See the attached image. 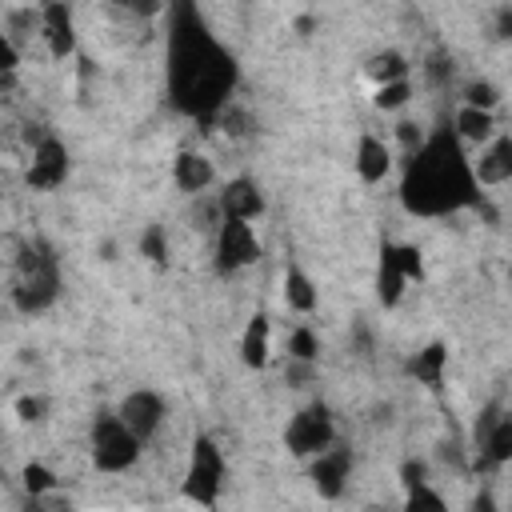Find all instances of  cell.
<instances>
[{
	"mask_svg": "<svg viewBox=\"0 0 512 512\" xmlns=\"http://www.w3.org/2000/svg\"><path fill=\"white\" fill-rule=\"evenodd\" d=\"M240 84L236 56L212 36L196 4L168 8V96L176 112L212 124Z\"/></svg>",
	"mask_w": 512,
	"mask_h": 512,
	"instance_id": "cell-1",
	"label": "cell"
},
{
	"mask_svg": "<svg viewBox=\"0 0 512 512\" xmlns=\"http://www.w3.org/2000/svg\"><path fill=\"white\" fill-rule=\"evenodd\" d=\"M400 204L412 216H448L484 204L472 160L464 156V140L452 128H436L424 148L404 160Z\"/></svg>",
	"mask_w": 512,
	"mask_h": 512,
	"instance_id": "cell-2",
	"label": "cell"
},
{
	"mask_svg": "<svg viewBox=\"0 0 512 512\" xmlns=\"http://www.w3.org/2000/svg\"><path fill=\"white\" fill-rule=\"evenodd\" d=\"M60 300V260L48 248V240H24L16 252V272H12V304L24 316L48 312Z\"/></svg>",
	"mask_w": 512,
	"mask_h": 512,
	"instance_id": "cell-3",
	"label": "cell"
},
{
	"mask_svg": "<svg viewBox=\"0 0 512 512\" xmlns=\"http://www.w3.org/2000/svg\"><path fill=\"white\" fill-rule=\"evenodd\" d=\"M224 480H228V464H224V452L220 444L200 432L192 440V456H188V472H184V484H180V496L200 504V508H216L220 492H224Z\"/></svg>",
	"mask_w": 512,
	"mask_h": 512,
	"instance_id": "cell-4",
	"label": "cell"
},
{
	"mask_svg": "<svg viewBox=\"0 0 512 512\" xmlns=\"http://www.w3.org/2000/svg\"><path fill=\"white\" fill-rule=\"evenodd\" d=\"M140 436L116 416V412H100L92 420V464L96 472H128L140 460Z\"/></svg>",
	"mask_w": 512,
	"mask_h": 512,
	"instance_id": "cell-5",
	"label": "cell"
},
{
	"mask_svg": "<svg viewBox=\"0 0 512 512\" xmlns=\"http://www.w3.org/2000/svg\"><path fill=\"white\" fill-rule=\"evenodd\" d=\"M336 444V420H332V408L324 400H312L304 404L288 428H284V448L296 456V460H316L320 452H328Z\"/></svg>",
	"mask_w": 512,
	"mask_h": 512,
	"instance_id": "cell-6",
	"label": "cell"
},
{
	"mask_svg": "<svg viewBox=\"0 0 512 512\" xmlns=\"http://www.w3.org/2000/svg\"><path fill=\"white\" fill-rule=\"evenodd\" d=\"M256 260H260V240H256L252 224H244V220H220L212 268L220 276H232V272H240V268H248Z\"/></svg>",
	"mask_w": 512,
	"mask_h": 512,
	"instance_id": "cell-7",
	"label": "cell"
},
{
	"mask_svg": "<svg viewBox=\"0 0 512 512\" xmlns=\"http://www.w3.org/2000/svg\"><path fill=\"white\" fill-rule=\"evenodd\" d=\"M348 476H352V448H344L340 440L308 464V480L320 500H340L348 488Z\"/></svg>",
	"mask_w": 512,
	"mask_h": 512,
	"instance_id": "cell-8",
	"label": "cell"
},
{
	"mask_svg": "<svg viewBox=\"0 0 512 512\" xmlns=\"http://www.w3.org/2000/svg\"><path fill=\"white\" fill-rule=\"evenodd\" d=\"M68 168H72V156H68L64 140L48 136L44 144L32 148V164H28L24 180H28V188H36V192H52V188H60V184L68 180Z\"/></svg>",
	"mask_w": 512,
	"mask_h": 512,
	"instance_id": "cell-9",
	"label": "cell"
},
{
	"mask_svg": "<svg viewBox=\"0 0 512 512\" xmlns=\"http://www.w3.org/2000/svg\"><path fill=\"white\" fill-rule=\"evenodd\" d=\"M264 208H268V200H264V192H260V184L252 176H232L216 192L220 220H244V224H252L256 216H264Z\"/></svg>",
	"mask_w": 512,
	"mask_h": 512,
	"instance_id": "cell-10",
	"label": "cell"
},
{
	"mask_svg": "<svg viewBox=\"0 0 512 512\" xmlns=\"http://www.w3.org/2000/svg\"><path fill=\"white\" fill-rule=\"evenodd\" d=\"M164 412H168V404H164V396L152 392V388H136V392H128V396L120 400V408H116V416H120L140 440H148V436L160 432Z\"/></svg>",
	"mask_w": 512,
	"mask_h": 512,
	"instance_id": "cell-11",
	"label": "cell"
},
{
	"mask_svg": "<svg viewBox=\"0 0 512 512\" xmlns=\"http://www.w3.org/2000/svg\"><path fill=\"white\" fill-rule=\"evenodd\" d=\"M40 20H44L40 36L48 44V56L52 60L76 56V20H72V8L60 4V0H48V4H40Z\"/></svg>",
	"mask_w": 512,
	"mask_h": 512,
	"instance_id": "cell-12",
	"label": "cell"
},
{
	"mask_svg": "<svg viewBox=\"0 0 512 512\" xmlns=\"http://www.w3.org/2000/svg\"><path fill=\"white\" fill-rule=\"evenodd\" d=\"M408 376H416V384L440 392L444 388V376H448V344L444 340H428L416 356H408Z\"/></svg>",
	"mask_w": 512,
	"mask_h": 512,
	"instance_id": "cell-13",
	"label": "cell"
},
{
	"mask_svg": "<svg viewBox=\"0 0 512 512\" xmlns=\"http://www.w3.org/2000/svg\"><path fill=\"white\" fill-rule=\"evenodd\" d=\"M404 288H408V276L396 260V244H380V260H376V300L384 308H396L404 300Z\"/></svg>",
	"mask_w": 512,
	"mask_h": 512,
	"instance_id": "cell-14",
	"label": "cell"
},
{
	"mask_svg": "<svg viewBox=\"0 0 512 512\" xmlns=\"http://www.w3.org/2000/svg\"><path fill=\"white\" fill-rule=\"evenodd\" d=\"M472 172H476L480 188H492V184L512 180V136H496L480 152V160H472Z\"/></svg>",
	"mask_w": 512,
	"mask_h": 512,
	"instance_id": "cell-15",
	"label": "cell"
},
{
	"mask_svg": "<svg viewBox=\"0 0 512 512\" xmlns=\"http://www.w3.org/2000/svg\"><path fill=\"white\" fill-rule=\"evenodd\" d=\"M388 172H392V152H388V144H384L380 136L364 132V136L356 140V176H360L364 184H380Z\"/></svg>",
	"mask_w": 512,
	"mask_h": 512,
	"instance_id": "cell-16",
	"label": "cell"
},
{
	"mask_svg": "<svg viewBox=\"0 0 512 512\" xmlns=\"http://www.w3.org/2000/svg\"><path fill=\"white\" fill-rule=\"evenodd\" d=\"M212 180H216V168H212L208 156H200V152H180V156L172 160V184H176L180 192L196 196V192L212 188Z\"/></svg>",
	"mask_w": 512,
	"mask_h": 512,
	"instance_id": "cell-17",
	"label": "cell"
},
{
	"mask_svg": "<svg viewBox=\"0 0 512 512\" xmlns=\"http://www.w3.org/2000/svg\"><path fill=\"white\" fill-rule=\"evenodd\" d=\"M268 332H272L268 316L256 312V316L248 320L244 336H240V364H244V368H252V372L268 368Z\"/></svg>",
	"mask_w": 512,
	"mask_h": 512,
	"instance_id": "cell-18",
	"label": "cell"
},
{
	"mask_svg": "<svg viewBox=\"0 0 512 512\" xmlns=\"http://www.w3.org/2000/svg\"><path fill=\"white\" fill-rule=\"evenodd\" d=\"M284 304L292 308V312H316V304H320V296H316V284H312V276L300 268V264H288L284 268Z\"/></svg>",
	"mask_w": 512,
	"mask_h": 512,
	"instance_id": "cell-19",
	"label": "cell"
},
{
	"mask_svg": "<svg viewBox=\"0 0 512 512\" xmlns=\"http://www.w3.org/2000/svg\"><path fill=\"white\" fill-rule=\"evenodd\" d=\"M364 76H368L376 88L396 84V80H408V56H404V52H396V48L372 52V56L364 60Z\"/></svg>",
	"mask_w": 512,
	"mask_h": 512,
	"instance_id": "cell-20",
	"label": "cell"
},
{
	"mask_svg": "<svg viewBox=\"0 0 512 512\" xmlns=\"http://www.w3.org/2000/svg\"><path fill=\"white\" fill-rule=\"evenodd\" d=\"M452 132H456L460 140H472V144H492V140H496V116L460 104V112H456V120H452Z\"/></svg>",
	"mask_w": 512,
	"mask_h": 512,
	"instance_id": "cell-21",
	"label": "cell"
},
{
	"mask_svg": "<svg viewBox=\"0 0 512 512\" xmlns=\"http://www.w3.org/2000/svg\"><path fill=\"white\" fill-rule=\"evenodd\" d=\"M500 464H512V416H504L492 428V436L484 440L480 460H476V468H500Z\"/></svg>",
	"mask_w": 512,
	"mask_h": 512,
	"instance_id": "cell-22",
	"label": "cell"
},
{
	"mask_svg": "<svg viewBox=\"0 0 512 512\" xmlns=\"http://www.w3.org/2000/svg\"><path fill=\"white\" fill-rule=\"evenodd\" d=\"M452 76H456V56L440 44V48H432L428 56H424V80L432 84V88H448L452 84Z\"/></svg>",
	"mask_w": 512,
	"mask_h": 512,
	"instance_id": "cell-23",
	"label": "cell"
},
{
	"mask_svg": "<svg viewBox=\"0 0 512 512\" xmlns=\"http://www.w3.org/2000/svg\"><path fill=\"white\" fill-rule=\"evenodd\" d=\"M56 472L48 468V464H40V460H28L24 468H20V484H24V496H48V492H56Z\"/></svg>",
	"mask_w": 512,
	"mask_h": 512,
	"instance_id": "cell-24",
	"label": "cell"
},
{
	"mask_svg": "<svg viewBox=\"0 0 512 512\" xmlns=\"http://www.w3.org/2000/svg\"><path fill=\"white\" fill-rule=\"evenodd\" d=\"M140 256L148 264H156V268H168V232H164V224H144V232H140Z\"/></svg>",
	"mask_w": 512,
	"mask_h": 512,
	"instance_id": "cell-25",
	"label": "cell"
},
{
	"mask_svg": "<svg viewBox=\"0 0 512 512\" xmlns=\"http://www.w3.org/2000/svg\"><path fill=\"white\" fill-rule=\"evenodd\" d=\"M460 96L468 108H480V112H496V104H500V88L492 80H468Z\"/></svg>",
	"mask_w": 512,
	"mask_h": 512,
	"instance_id": "cell-26",
	"label": "cell"
},
{
	"mask_svg": "<svg viewBox=\"0 0 512 512\" xmlns=\"http://www.w3.org/2000/svg\"><path fill=\"white\" fill-rule=\"evenodd\" d=\"M316 356H320V340H316V332H312L308 324H300V328L288 336V360L316 364Z\"/></svg>",
	"mask_w": 512,
	"mask_h": 512,
	"instance_id": "cell-27",
	"label": "cell"
},
{
	"mask_svg": "<svg viewBox=\"0 0 512 512\" xmlns=\"http://www.w3.org/2000/svg\"><path fill=\"white\" fill-rule=\"evenodd\" d=\"M400 512H448V500L432 484H424V488L404 492V508Z\"/></svg>",
	"mask_w": 512,
	"mask_h": 512,
	"instance_id": "cell-28",
	"label": "cell"
},
{
	"mask_svg": "<svg viewBox=\"0 0 512 512\" xmlns=\"http://www.w3.org/2000/svg\"><path fill=\"white\" fill-rule=\"evenodd\" d=\"M408 100H412V84H408V80H396V84H384V88L372 92V104H376L380 112H400Z\"/></svg>",
	"mask_w": 512,
	"mask_h": 512,
	"instance_id": "cell-29",
	"label": "cell"
},
{
	"mask_svg": "<svg viewBox=\"0 0 512 512\" xmlns=\"http://www.w3.org/2000/svg\"><path fill=\"white\" fill-rule=\"evenodd\" d=\"M504 420V408L496 404V400H488L484 408H480V416H476V424H472V444L476 448H484V440L492 436V428Z\"/></svg>",
	"mask_w": 512,
	"mask_h": 512,
	"instance_id": "cell-30",
	"label": "cell"
},
{
	"mask_svg": "<svg viewBox=\"0 0 512 512\" xmlns=\"http://www.w3.org/2000/svg\"><path fill=\"white\" fill-rule=\"evenodd\" d=\"M396 140H400L404 156H416V152L424 148V140H428V136H424V128H420L416 120H400V124H396Z\"/></svg>",
	"mask_w": 512,
	"mask_h": 512,
	"instance_id": "cell-31",
	"label": "cell"
},
{
	"mask_svg": "<svg viewBox=\"0 0 512 512\" xmlns=\"http://www.w3.org/2000/svg\"><path fill=\"white\" fill-rule=\"evenodd\" d=\"M396 260L408 280H424V252L416 244H396Z\"/></svg>",
	"mask_w": 512,
	"mask_h": 512,
	"instance_id": "cell-32",
	"label": "cell"
},
{
	"mask_svg": "<svg viewBox=\"0 0 512 512\" xmlns=\"http://www.w3.org/2000/svg\"><path fill=\"white\" fill-rule=\"evenodd\" d=\"M16 416H20L24 424H40V420L48 416V400L36 396V392H24V396L16 400Z\"/></svg>",
	"mask_w": 512,
	"mask_h": 512,
	"instance_id": "cell-33",
	"label": "cell"
},
{
	"mask_svg": "<svg viewBox=\"0 0 512 512\" xmlns=\"http://www.w3.org/2000/svg\"><path fill=\"white\" fill-rule=\"evenodd\" d=\"M24 508H28V512H76V508H72V500H68V496H60V492L28 496V500H24Z\"/></svg>",
	"mask_w": 512,
	"mask_h": 512,
	"instance_id": "cell-34",
	"label": "cell"
},
{
	"mask_svg": "<svg viewBox=\"0 0 512 512\" xmlns=\"http://www.w3.org/2000/svg\"><path fill=\"white\" fill-rule=\"evenodd\" d=\"M400 484H404V492L424 488V484H428V464H424V460H404V464H400Z\"/></svg>",
	"mask_w": 512,
	"mask_h": 512,
	"instance_id": "cell-35",
	"label": "cell"
},
{
	"mask_svg": "<svg viewBox=\"0 0 512 512\" xmlns=\"http://www.w3.org/2000/svg\"><path fill=\"white\" fill-rule=\"evenodd\" d=\"M16 68H20V48H16V40L8 32H0V76L16 72Z\"/></svg>",
	"mask_w": 512,
	"mask_h": 512,
	"instance_id": "cell-36",
	"label": "cell"
},
{
	"mask_svg": "<svg viewBox=\"0 0 512 512\" xmlns=\"http://www.w3.org/2000/svg\"><path fill=\"white\" fill-rule=\"evenodd\" d=\"M468 512H500V508H496V496H492V488H480V492L472 496Z\"/></svg>",
	"mask_w": 512,
	"mask_h": 512,
	"instance_id": "cell-37",
	"label": "cell"
},
{
	"mask_svg": "<svg viewBox=\"0 0 512 512\" xmlns=\"http://www.w3.org/2000/svg\"><path fill=\"white\" fill-rule=\"evenodd\" d=\"M496 32H500L504 40H512V8H500V12H496Z\"/></svg>",
	"mask_w": 512,
	"mask_h": 512,
	"instance_id": "cell-38",
	"label": "cell"
},
{
	"mask_svg": "<svg viewBox=\"0 0 512 512\" xmlns=\"http://www.w3.org/2000/svg\"><path fill=\"white\" fill-rule=\"evenodd\" d=\"M0 92H4V96L16 92V72H4V76H0Z\"/></svg>",
	"mask_w": 512,
	"mask_h": 512,
	"instance_id": "cell-39",
	"label": "cell"
},
{
	"mask_svg": "<svg viewBox=\"0 0 512 512\" xmlns=\"http://www.w3.org/2000/svg\"><path fill=\"white\" fill-rule=\"evenodd\" d=\"M508 284H512V268H508Z\"/></svg>",
	"mask_w": 512,
	"mask_h": 512,
	"instance_id": "cell-40",
	"label": "cell"
}]
</instances>
